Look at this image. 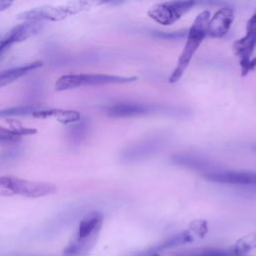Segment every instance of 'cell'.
Segmentation results:
<instances>
[{
    "instance_id": "4",
    "label": "cell",
    "mask_w": 256,
    "mask_h": 256,
    "mask_svg": "<svg viewBox=\"0 0 256 256\" xmlns=\"http://www.w3.org/2000/svg\"><path fill=\"white\" fill-rule=\"evenodd\" d=\"M88 6V0H71L60 5H44L35 7L20 13L17 18L19 20L31 22H41L44 20L61 21L80 13Z\"/></svg>"
},
{
    "instance_id": "21",
    "label": "cell",
    "mask_w": 256,
    "mask_h": 256,
    "mask_svg": "<svg viewBox=\"0 0 256 256\" xmlns=\"http://www.w3.org/2000/svg\"><path fill=\"white\" fill-rule=\"evenodd\" d=\"M152 35L156 38L164 39V40H178L186 37L187 30H179V31H171V32L153 31Z\"/></svg>"
},
{
    "instance_id": "18",
    "label": "cell",
    "mask_w": 256,
    "mask_h": 256,
    "mask_svg": "<svg viewBox=\"0 0 256 256\" xmlns=\"http://www.w3.org/2000/svg\"><path fill=\"white\" fill-rule=\"evenodd\" d=\"M40 106L35 105H27V106H17V107H10L0 110V118L10 117V116H27L32 115Z\"/></svg>"
},
{
    "instance_id": "7",
    "label": "cell",
    "mask_w": 256,
    "mask_h": 256,
    "mask_svg": "<svg viewBox=\"0 0 256 256\" xmlns=\"http://www.w3.org/2000/svg\"><path fill=\"white\" fill-rule=\"evenodd\" d=\"M232 49L239 58L242 76H246L255 69L256 58H252V56L256 49V11L246 24L245 35L233 43Z\"/></svg>"
},
{
    "instance_id": "5",
    "label": "cell",
    "mask_w": 256,
    "mask_h": 256,
    "mask_svg": "<svg viewBox=\"0 0 256 256\" xmlns=\"http://www.w3.org/2000/svg\"><path fill=\"white\" fill-rule=\"evenodd\" d=\"M56 186L51 183L32 181L15 176H0V196L20 195L28 198H39L55 193Z\"/></svg>"
},
{
    "instance_id": "10",
    "label": "cell",
    "mask_w": 256,
    "mask_h": 256,
    "mask_svg": "<svg viewBox=\"0 0 256 256\" xmlns=\"http://www.w3.org/2000/svg\"><path fill=\"white\" fill-rule=\"evenodd\" d=\"M204 177L210 181L222 184L256 187V173L253 172L211 171L206 173Z\"/></svg>"
},
{
    "instance_id": "17",
    "label": "cell",
    "mask_w": 256,
    "mask_h": 256,
    "mask_svg": "<svg viewBox=\"0 0 256 256\" xmlns=\"http://www.w3.org/2000/svg\"><path fill=\"white\" fill-rule=\"evenodd\" d=\"M232 250L240 255L245 256L247 253L256 249V231L248 233L241 238H239L233 246H231Z\"/></svg>"
},
{
    "instance_id": "15",
    "label": "cell",
    "mask_w": 256,
    "mask_h": 256,
    "mask_svg": "<svg viewBox=\"0 0 256 256\" xmlns=\"http://www.w3.org/2000/svg\"><path fill=\"white\" fill-rule=\"evenodd\" d=\"M37 132L36 129L25 128L18 126H11V128H5L0 126V142L2 143H12L20 140L21 136L32 135Z\"/></svg>"
},
{
    "instance_id": "19",
    "label": "cell",
    "mask_w": 256,
    "mask_h": 256,
    "mask_svg": "<svg viewBox=\"0 0 256 256\" xmlns=\"http://www.w3.org/2000/svg\"><path fill=\"white\" fill-rule=\"evenodd\" d=\"M193 235L198 236L199 238H203L206 236L208 233V224L206 220L203 219H198V220H193L188 229Z\"/></svg>"
},
{
    "instance_id": "23",
    "label": "cell",
    "mask_w": 256,
    "mask_h": 256,
    "mask_svg": "<svg viewBox=\"0 0 256 256\" xmlns=\"http://www.w3.org/2000/svg\"><path fill=\"white\" fill-rule=\"evenodd\" d=\"M14 0H0V12L8 9L12 4Z\"/></svg>"
},
{
    "instance_id": "1",
    "label": "cell",
    "mask_w": 256,
    "mask_h": 256,
    "mask_svg": "<svg viewBox=\"0 0 256 256\" xmlns=\"http://www.w3.org/2000/svg\"><path fill=\"white\" fill-rule=\"evenodd\" d=\"M211 13L209 10H203L194 19L192 25L187 30L186 42L182 53L180 54L176 66L169 76V83H176L181 79L185 70L189 66L195 52L198 50L202 42L208 37L207 27Z\"/></svg>"
},
{
    "instance_id": "6",
    "label": "cell",
    "mask_w": 256,
    "mask_h": 256,
    "mask_svg": "<svg viewBox=\"0 0 256 256\" xmlns=\"http://www.w3.org/2000/svg\"><path fill=\"white\" fill-rule=\"evenodd\" d=\"M137 80L135 76H118L108 74H67L63 75L55 83L57 91H65L85 86H100L109 84H126Z\"/></svg>"
},
{
    "instance_id": "8",
    "label": "cell",
    "mask_w": 256,
    "mask_h": 256,
    "mask_svg": "<svg viewBox=\"0 0 256 256\" xmlns=\"http://www.w3.org/2000/svg\"><path fill=\"white\" fill-rule=\"evenodd\" d=\"M42 28L43 24L41 22L31 21H24V23L14 26L2 39H0V55L15 43L25 41L26 39L36 35Z\"/></svg>"
},
{
    "instance_id": "13",
    "label": "cell",
    "mask_w": 256,
    "mask_h": 256,
    "mask_svg": "<svg viewBox=\"0 0 256 256\" xmlns=\"http://www.w3.org/2000/svg\"><path fill=\"white\" fill-rule=\"evenodd\" d=\"M43 65L42 61H33L31 63H27L22 66L9 68L6 70L0 71V88L9 85L16 81L17 79L21 78L22 76L26 75L27 73L41 67Z\"/></svg>"
},
{
    "instance_id": "20",
    "label": "cell",
    "mask_w": 256,
    "mask_h": 256,
    "mask_svg": "<svg viewBox=\"0 0 256 256\" xmlns=\"http://www.w3.org/2000/svg\"><path fill=\"white\" fill-rule=\"evenodd\" d=\"M87 131V125L85 122H80L75 124L74 126L70 127L69 129V139L72 142H79L84 135L86 134Z\"/></svg>"
},
{
    "instance_id": "2",
    "label": "cell",
    "mask_w": 256,
    "mask_h": 256,
    "mask_svg": "<svg viewBox=\"0 0 256 256\" xmlns=\"http://www.w3.org/2000/svg\"><path fill=\"white\" fill-rule=\"evenodd\" d=\"M103 214L91 211L86 214L78 225L75 238L66 246L63 256H86L94 247L103 224Z\"/></svg>"
},
{
    "instance_id": "16",
    "label": "cell",
    "mask_w": 256,
    "mask_h": 256,
    "mask_svg": "<svg viewBox=\"0 0 256 256\" xmlns=\"http://www.w3.org/2000/svg\"><path fill=\"white\" fill-rule=\"evenodd\" d=\"M170 256H240L236 254L232 248L220 249V248H201L186 251L175 252Z\"/></svg>"
},
{
    "instance_id": "24",
    "label": "cell",
    "mask_w": 256,
    "mask_h": 256,
    "mask_svg": "<svg viewBox=\"0 0 256 256\" xmlns=\"http://www.w3.org/2000/svg\"><path fill=\"white\" fill-rule=\"evenodd\" d=\"M150 256H160V255H159V253H155V254H152Z\"/></svg>"
},
{
    "instance_id": "9",
    "label": "cell",
    "mask_w": 256,
    "mask_h": 256,
    "mask_svg": "<svg viewBox=\"0 0 256 256\" xmlns=\"http://www.w3.org/2000/svg\"><path fill=\"white\" fill-rule=\"evenodd\" d=\"M234 21V10L229 5L221 6L208 21L207 33L211 38H222L230 30Z\"/></svg>"
},
{
    "instance_id": "14",
    "label": "cell",
    "mask_w": 256,
    "mask_h": 256,
    "mask_svg": "<svg viewBox=\"0 0 256 256\" xmlns=\"http://www.w3.org/2000/svg\"><path fill=\"white\" fill-rule=\"evenodd\" d=\"M193 236L194 235L189 230H185V231H183L181 233H178L176 235H173V236L167 238L161 244H157L156 246L151 247L149 250L144 251L142 253L135 254L134 256H150L152 254L158 253L161 250H164V249H167V248H171V247H174V246H178V245H181V244H184V243L192 242L193 239H194Z\"/></svg>"
},
{
    "instance_id": "22",
    "label": "cell",
    "mask_w": 256,
    "mask_h": 256,
    "mask_svg": "<svg viewBox=\"0 0 256 256\" xmlns=\"http://www.w3.org/2000/svg\"><path fill=\"white\" fill-rule=\"evenodd\" d=\"M88 1H93L96 4H111V5H117L125 0H88Z\"/></svg>"
},
{
    "instance_id": "11",
    "label": "cell",
    "mask_w": 256,
    "mask_h": 256,
    "mask_svg": "<svg viewBox=\"0 0 256 256\" xmlns=\"http://www.w3.org/2000/svg\"><path fill=\"white\" fill-rule=\"evenodd\" d=\"M155 111V107L137 102H121L111 105L107 109V114L110 117L123 118V117H134L147 115Z\"/></svg>"
},
{
    "instance_id": "3",
    "label": "cell",
    "mask_w": 256,
    "mask_h": 256,
    "mask_svg": "<svg viewBox=\"0 0 256 256\" xmlns=\"http://www.w3.org/2000/svg\"><path fill=\"white\" fill-rule=\"evenodd\" d=\"M229 5L226 0H170L153 5L147 12L148 16L155 22L169 26L186 13L198 6H224Z\"/></svg>"
},
{
    "instance_id": "12",
    "label": "cell",
    "mask_w": 256,
    "mask_h": 256,
    "mask_svg": "<svg viewBox=\"0 0 256 256\" xmlns=\"http://www.w3.org/2000/svg\"><path fill=\"white\" fill-rule=\"evenodd\" d=\"M35 118H54L62 124H72L81 120V115L78 111L64 110L58 108H45L40 107L31 115Z\"/></svg>"
}]
</instances>
